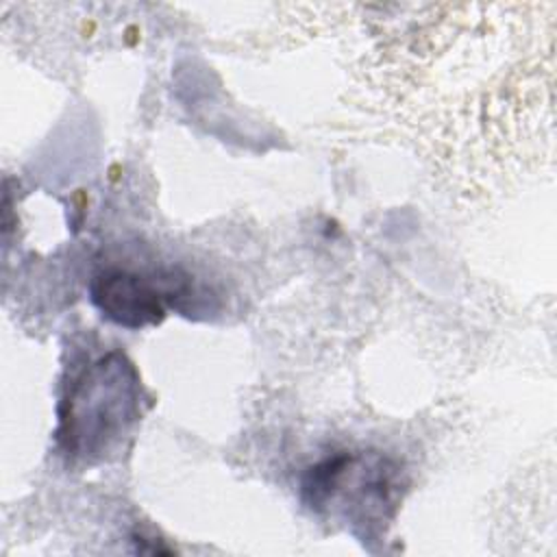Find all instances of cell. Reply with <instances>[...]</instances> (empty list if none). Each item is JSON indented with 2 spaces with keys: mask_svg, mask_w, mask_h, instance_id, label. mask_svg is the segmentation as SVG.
<instances>
[{
  "mask_svg": "<svg viewBox=\"0 0 557 557\" xmlns=\"http://www.w3.org/2000/svg\"><path fill=\"white\" fill-rule=\"evenodd\" d=\"M181 281L172 276H146L128 270H102L89 283V298L111 322L126 329L157 324L165 315V302L183 298Z\"/></svg>",
  "mask_w": 557,
  "mask_h": 557,
  "instance_id": "2",
  "label": "cell"
},
{
  "mask_svg": "<svg viewBox=\"0 0 557 557\" xmlns=\"http://www.w3.org/2000/svg\"><path fill=\"white\" fill-rule=\"evenodd\" d=\"M139 379L120 352L91 363L61 403L59 442L63 450L94 461L102 459L137 420Z\"/></svg>",
  "mask_w": 557,
  "mask_h": 557,
  "instance_id": "1",
  "label": "cell"
}]
</instances>
